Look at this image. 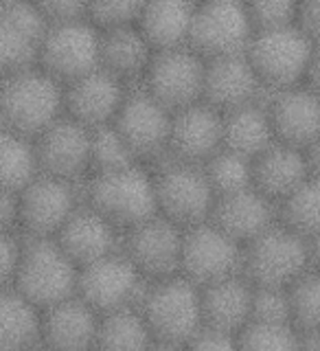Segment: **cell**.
<instances>
[{
    "label": "cell",
    "instance_id": "6da1fadb",
    "mask_svg": "<svg viewBox=\"0 0 320 351\" xmlns=\"http://www.w3.org/2000/svg\"><path fill=\"white\" fill-rule=\"evenodd\" d=\"M62 86L40 69L3 77L0 82V128L33 141L62 119Z\"/></svg>",
    "mask_w": 320,
    "mask_h": 351
},
{
    "label": "cell",
    "instance_id": "7a4b0ae2",
    "mask_svg": "<svg viewBox=\"0 0 320 351\" xmlns=\"http://www.w3.org/2000/svg\"><path fill=\"white\" fill-rule=\"evenodd\" d=\"M153 343L184 347L202 329L200 294L186 279L169 277L147 281L136 305Z\"/></svg>",
    "mask_w": 320,
    "mask_h": 351
},
{
    "label": "cell",
    "instance_id": "3957f363",
    "mask_svg": "<svg viewBox=\"0 0 320 351\" xmlns=\"http://www.w3.org/2000/svg\"><path fill=\"white\" fill-rule=\"evenodd\" d=\"M86 206L116 230H130L158 215L153 178L138 165L93 176L86 184Z\"/></svg>",
    "mask_w": 320,
    "mask_h": 351
},
{
    "label": "cell",
    "instance_id": "277c9868",
    "mask_svg": "<svg viewBox=\"0 0 320 351\" xmlns=\"http://www.w3.org/2000/svg\"><path fill=\"white\" fill-rule=\"evenodd\" d=\"M312 241L274 224L241 248V277L252 288L285 290L312 270Z\"/></svg>",
    "mask_w": 320,
    "mask_h": 351
},
{
    "label": "cell",
    "instance_id": "5b68a950",
    "mask_svg": "<svg viewBox=\"0 0 320 351\" xmlns=\"http://www.w3.org/2000/svg\"><path fill=\"white\" fill-rule=\"evenodd\" d=\"M314 44L296 27L252 33L244 58L263 88L281 93L303 84L316 60Z\"/></svg>",
    "mask_w": 320,
    "mask_h": 351
},
{
    "label": "cell",
    "instance_id": "8992f818",
    "mask_svg": "<svg viewBox=\"0 0 320 351\" xmlns=\"http://www.w3.org/2000/svg\"><path fill=\"white\" fill-rule=\"evenodd\" d=\"M77 268L53 239H31L22 246L14 288L40 312L75 296Z\"/></svg>",
    "mask_w": 320,
    "mask_h": 351
},
{
    "label": "cell",
    "instance_id": "52a82bcc",
    "mask_svg": "<svg viewBox=\"0 0 320 351\" xmlns=\"http://www.w3.org/2000/svg\"><path fill=\"white\" fill-rule=\"evenodd\" d=\"M153 193L158 215L182 230L208 222L215 202L202 167L175 160L153 176Z\"/></svg>",
    "mask_w": 320,
    "mask_h": 351
},
{
    "label": "cell",
    "instance_id": "ba28073f",
    "mask_svg": "<svg viewBox=\"0 0 320 351\" xmlns=\"http://www.w3.org/2000/svg\"><path fill=\"white\" fill-rule=\"evenodd\" d=\"M147 279L132 266L121 252H112L99 261L77 270L75 296L95 314L103 316L125 307H136Z\"/></svg>",
    "mask_w": 320,
    "mask_h": 351
},
{
    "label": "cell",
    "instance_id": "9c48e42d",
    "mask_svg": "<svg viewBox=\"0 0 320 351\" xmlns=\"http://www.w3.org/2000/svg\"><path fill=\"white\" fill-rule=\"evenodd\" d=\"M252 29L244 3H202L193 7L186 49L204 62L244 55Z\"/></svg>",
    "mask_w": 320,
    "mask_h": 351
},
{
    "label": "cell",
    "instance_id": "30bf717a",
    "mask_svg": "<svg viewBox=\"0 0 320 351\" xmlns=\"http://www.w3.org/2000/svg\"><path fill=\"white\" fill-rule=\"evenodd\" d=\"M38 66L66 86L99 69V31L88 20L49 27L40 42Z\"/></svg>",
    "mask_w": 320,
    "mask_h": 351
},
{
    "label": "cell",
    "instance_id": "8fae6325",
    "mask_svg": "<svg viewBox=\"0 0 320 351\" xmlns=\"http://www.w3.org/2000/svg\"><path fill=\"white\" fill-rule=\"evenodd\" d=\"M241 248L208 222L182 230L178 274L195 288L241 274Z\"/></svg>",
    "mask_w": 320,
    "mask_h": 351
},
{
    "label": "cell",
    "instance_id": "7c38bea8",
    "mask_svg": "<svg viewBox=\"0 0 320 351\" xmlns=\"http://www.w3.org/2000/svg\"><path fill=\"white\" fill-rule=\"evenodd\" d=\"M143 80V90L173 114L202 101L204 60L186 47L153 53Z\"/></svg>",
    "mask_w": 320,
    "mask_h": 351
},
{
    "label": "cell",
    "instance_id": "4fadbf2b",
    "mask_svg": "<svg viewBox=\"0 0 320 351\" xmlns=\"http://www.w3.org/2000/svg\"><path fill=\"white\" fill-rule=\"evenodd\" d=\"M182 228L153 215L147 222L125 230V248L121 255L147 281L178 277Z\"/></svg>",
    "mask_w": 320,
    "mask_h": 351
},
{
    "label": "cell",
    "instance_id": "5bb4252c",
    "mask_svg": "<svg viewBox=\"0 0 320 351\" xmlns=\"http://www.w3.org/2000/svg\"><path fill=\"white\" fill-rule=\"evenodd\" d=\"M31 145L40 176L73 184L88 171L90 130L77 125L71 119H58L33 138Z\"/></svg>",
    "mask_w": 320,
    "mask_h": 351
},
{
    "label": "cell",
    "instance_id": "9a60e30c",
    "mask_svg": "<svg viewBox=\"0 0 320 351\" xmlns=\"http://www.w3.org/2000/svg\"><path fill=\"white\" fill-rule=\"evenodd\" d=\"M77 206L71 182L38 173L18 193V226L31 239H53Z\"/></svg>",
    "mask_w": 320,
    "mask_h": 351
},
{
    "label": "cell",
    "instance_id": "2e32d148",
    "mask_svg": "<svg viewBox=\"0 0 320 351\" xmlns=\"http://www.w3.org/2000/svg\"><path fill=\"white\" fill-rule=\"evenodd\" d=\"M110 125L116 130L134 158L160 156L167 152L171 112L153 101L145 90L125 93L123 104Z\"/></svg>",
    "mask_w": 320,
    "mask_h": 351
},
{
    "label": "cell",
    "instance_id": "e0dca14e",
    "mask_svg": "<svg viewBox=\"0 0 320 351\" xmlns=\"http://www.w3.org/2000/svg\"><path fill=\"white\" fill-rule=\"evenodd\" d=\"M47 29L38 5L0 3V77L38 69V51Z\"/></svg>",
    "mask_w": 320,
    "mask_h": 351
},
{
    "label": "cell",
    "instance_id": "ac0fdd59",
    "mask_svg": "<svg viewBox=\"0 0 320 351\" xmlns=\"http://www.w3.org/2000/svg\"><path fill=\"white\" fill-rule=\"evenodd\" d=\"M123 99V84L101 69L62 86V106L66 119L75 121L77 125L86 130L112 123Z\"/></svg>",
    "mask_w": 320,
    "mask_h": 351
},
{
    "label": "cell",
    "instance_id": "d6986e66",
    "mask_svg": "<svg viewBox=\"0 0 320 351\" xmlns=\"http://www.w3.org/2000/svg\"><path fill=\"white\" fill-rule=\"evenodd\" d=\"M222 149V112L206 104H193L171 114L167 152L175 162L202 165Z\"/></svg>",
    "mask_w": 320,
    "mask_h": 351
},
{
    "label": "cell",
    "instance_id": "ffe728a7",
    "mask_svg": "<svg viewBox=\"0 0 320 351\" xmlns=\"http://www.w3.org/2000/svg\"><path fill=\"white\" fill-rule=\"evenodd\" d=\"M270 119L274 141L294 149H305L318 143V97L303 86L290 90L272 93L270 101L263 106Z\"/></svg>",
    "mask_w": 320,
    "mask_h": 351
},
{
    "label": "cell",
    "instance_id": "44dd1931",
    "mask_svg": "<svg viewBox=\"0 0 320 351\" xmlns=\"http://www.w3.org/2000/svg\"><path fill=\"white\" fill-rule=\"evenodd\" d=\"M208 224L237 241L239 246H246L263 230L277 224V208H274V202L250 186L244 191L215 197Z\"/></svg>",
    "mask_w": 320,
    "mask_h": 351
},
{
    "label": "cell",
    "instance_id": "7402d4cb",
    "mask_svg": "<svg viewBox=\"0 0 320 351\" xmlns=\"http://www.w3.org/2000/svg\"><path fill=\"white\" fill-rule=\"evenodd\" d=\"M53 241L64 252V257L79 270L116 252V228L110 226L90 206L79 204Z\"/></svg>",
    "mask_w": 320,
    "mask_h": 351
},
{
    "label": "cell",
    "instance_id": "603a6c76",
    "mask_svg": "<svg viewBox=\"0 0 320 351\" xmlns=\"http://www.w3.org/2000/svg\"><path fill=\"white\" fill-rule=\"evenodd\" d=\"M99 314L77 296L40 312V347L51 351H95Z\"/></svg>",
    "mask_w": 320,
    "mask_h": 351
},
{
    "label": "cell",
    "instance_id": "cb8c5ba5",
    "mask_svg": "<svg viewBox=\"0 0 320 351\" xmlns=\"http://www.w3.org/2000/svg\"><path fill=\"white\" fill-rule=\"evenodd\" d=\"M261 84L244 55L204 62L202 104L217 112H228L248 104H257Z\"/></svg>",
    "mask_w": 320,
    "mask_h": 351
},
{
    "label": "cell",
    "instance_id": "d4e9b609",
    "mask_svg": "<svg viewBox=\"0 0 320 351\" xmlns=\"http://www.w3.org/2000/svg\"><path fill=\"white\" fill-rule=\"evenodd\" d=\"M310 178L316 176L307 165L303 149H294L281 143H272L266 152L250 160L252 189L268 197L270 202L283 200Z\"/></svg>",
    "mask_w": 320,
    "mask_h": 351
},
{
    "label": "cell",
    "instance_id": "484cf974",
    "mask_svg": "<svg viewBox=\"0 0 320 351\" xmlns=\"http://www.w3.org/2000/svg\"><path fill=\"white\" fill-rule=\"evenodd\" d=\"M200 294V318L202 329L226 336H237L250 323V296L252 285L237 274L197 288Z\"/></svg>",
    "mask_w": 320,
    "mask_h": 351
},
{
    "label": "cell",
    "instance_id": "4316f807",
    "mask_svg": "<svg viewBox=\"0 0 320 351\" xmlns=\"http://www.w3.org/2000/svg\"><path fill=\"white\" fill-rule=\"evenodd\" d=\"M193 7L191 3H143L134 27L151 53L184 49L189 40Z\"/></svg>",
    "mask_w": 320,
    "mask_h": 351
},
{
    "label": "cell",
    "instance_id": "83f0119b",
    "mask_svg": "<svg viewBox=\"0 0 320 351\" xmlns=\"http://www.w3.org/2000/svg\"><path fill=\"white\" fill-rule=\"evenodd\" d=\"M151 55L136 27L99 31V69L121 84L145 75Z\"/></svg>",
    "mask_w": 320,
    "mask_h": 351
},
{
    "label": "cell",
    "instance_id": "f1b7e54d",
    "mask_svg": "<svg viewBox=\"0 0 320 351\" xmlns=\"http://www.w3.org/2000/svg\"><path fill=\"white\" fill-rule=\"evenodd\" d=\"M274 141L266 108L248 104L222 114V147L248 160L257 158Z\"/></svg>",
    "mask_w": 320,
    "mask_h": 351
},
{
    "label": "cell",
    "instance_id": "f546056e",
    "mask_svg": "<svg viewBox=\"0 0 320 351\" xmlns=\"http://www.w3.org/2000/svg\"><path fill=\"white\" fill-rule=\"evenodd\" d=\"M40 347V310L14 288L0 290V349L36 351Z\"/></svg>",
    "mask_w": 320,
    "mask_h": 351
},
{
    "label": "cell",
    "instance_id": "4dcf8cb0",
    "mask_svg": "<svg viewBox=\"0 0 320 351\" xmlns=\"http://www.w3.org/2000/svg\"><path fill=\"white\" fill-rule=\"evenodd\" d=\"M153 338L136 307L99 316L95 351H149Z\"/></svg>",
    "mask_w": 320,
    "mask_h": 351
},
{
    "label": "cell",
    "instance_id": "1f68e13d",
    "mask_svg": "<svg viewBox=\"0 0 320 351\" xmlns=\"http://www.w3.org/2000/svg\"><path fill=\"white\" fill-rule=\"evenodd\" d=\"M36 176L31 141L0 128V191L20 193Z\"/></svg>",
    "mask_w": 320,
    "mask_h": 351
},
{
    "label": "cell",
    "instance_id": "d6a6232c",
    "mask_svg": "<svg viewBox=\"0 0 320 351\" xmlns=\"http://www.w3.org/2000/svg\"><path fill=\"white\" fill-rule=\"evenodd\" d=\"M277 217L285 230L305 241H314L318 235V180L310 178L279 200Z\"/></svg>",
    "mask_w": 320,
    "mask_h": 351
},
{
    "label": "cell",
    "instance_id": "836d02e7",
    "mask_svg": "<svg viewBox=\"0 0 320 351\" xmlns=\"http://www.w3.org/2000/svg\"><path fill=\"white\" fill-rule=\"evenodd\" d=\"M202 173L215 197L237 193L252 186L250 160L224 147L215 152L213 156L202 165Z\"/></svg>",
    "mask_w": 320,
    "mask_h": 351
},
{
    "label": "cell",
    "instance_id": "e575fe53",
    "mask_svg": "<svg viewBox=\"0 0 320 351\" xmlns=\"http://www.w3.org/2000/svg\"><path fill=\"white\" fill-rule=\"evenodd\" d=\"M288 296V310H290V325L299 334L318 332V318H320V283L316 270L303 272L294 283L285 288Z\"/></svg>",
    "mask_w": 320,
    "mask_h": 351
},
{
    "label": "cell",
    "instance_id": "d590c367",
    "mask_svg": "<svg viewBox=\"0 0 320 351\" xmlns=\"http://www.w3.org/2000/svg\"><path fill=\"white\" fill-rule=\"evenodd\" d=\"M136 165L134 154L127 149V145L112 125L95 128L90 130V149H88V171L93 176L119 171Z\"/></svg>",
    "mask_w": 320,
    "mask_h": 351
},
{
    "label": "cell",
    "instance_id": "8d00e7d4",
    "mask_svg": "<svg viewBox=\"0 0 320 351\" xmlns=\"http://www.w3.org/2000/svg\"><path fill=\"white\" fill-rule=\"evenodd\" d=\"M235 340L239 351H301V334L292 325L248 323Z\"/></svg>",
    "mask_w": 320,
    "mask_h": 351
},
{
    "label": "cell",
    "instance_id": "74e56055",
    "mask_svg": "<svg viewBox=\"0 0 320 351\" xmlns=\"http://www.w3.org/2000/svg\"><path fill=\"white\" fill-rule=\"evenodd\" d=\"M246 16L252 33L277 31L285 27H294L296 3L292 0H268V3H250L246 5Z\"/></svg>",
    "mask_w": 320,
    "mask_h": 351
},
{
    "label": "cell",
    "instance_id": "f35d334b",
    "mask_svg": "<svg viewBox=\"0 0 320 351\" xmlns=\"http://www.w3.org/2000/svg\"><path fill=\"white\" fill-rule=\"evenodd\" d=\"M250 323L290 325V310H288V296H285V290L252 288Z\"/></svg>",
    "mask_w": 320,
    "mask_h": 351
},
{
    "label": "cell",
    "instance_id": "ab89813d",
    "mask_svg": "<svg viewBox=\"0 0 320 351\" xmlns=\"http://www.w3.org/2000/svg\"><path fill=\"white\" fill-rule=\"evenodd\" d=\"M143 3H90L86 5V20L97 31L134 27Z\"/></svg>",
    "mask_w": 320,
    "mask_h": 351
},
{
    "label": "cell",
    "instance_id": "60d3db41",
    "mask_svg": "<svg viewBox=\"0 0 320 351\" xmlns=\"http://www.w3.org/2000/svg\"><path fill=\"white\" fill-rule=\"evenodd\" d=\"M40 14L49 27L71 25V22L86 20V5L84 3H40Z\"/></svg>",
    "mask_w": 320,
    "mask_h": 351
},
{
    "label": "cell",
    "instance_id": "b9f144b4",
    "mask_svg": "<svg viewBox=\"0 0 320 351\" xmlns=\"http://www.w3.org/2000/svg\"><path fill=\"white\" fill-rule=\"evenodd\" d=\"M20 250L22 246L18 244L14 233L0 235V290L14 285V277H16L18 261H20Z\"/></svg>",
    "mask_w": 320,
    "mask_h": 351
},
{
    "label": "cell",
    "instance_id": "7bdbcfd3",
    "mask_svg": "<svg viewBox=\"0 0 320 351\" xmlns=\"http://www.w3.org/2000/svg\"><path fill=\"white\" fill-rule=\"evenodd\" d=\"M182 351H239V349H237L235 336L200 329V332L182 347Z\"/></svg>",
    "mask_w": 320,
    "mask_h": 351
},
{
    "label": "cell",
    "instance_id": "ee69618b",
    "mask_svg": "<svg viewBox=\"0 0 320 351\" xmlns=\"http://www.w3.org/2000/svg\"><path fill=\"white\" fill-rule=\"evenodd\" d=\"M318 22H320V3L318 0L296 3L294 27L299 29L305 38H310L312 42H316V38H318Z\"/></svg>",
    "mask_w": 320,
    "mask_h": 351
},
{
    "label": "cell",
    "instance_id": "f6af8a7d",
    "mask_svg": "<svg viewBox=\"0 0 320 351\" xmlns=\"http://www.w3.org/2000/svg\"><path fill=\"white\" fill-rule=\"evenodd\" d=\"M18 226V193L0 191V235H9Z\"/></svg>",
    "mask_w": 320,
    "mask_h": 351
},
{
    "label": "cell",
    "instance_id": "bcb514c9",
    "mask_svg": "<svg viewBox=\"0 0 320 351\" xmlns=\"http://www.w3.org/2000/svg\"><path fill=\"white\" fill-rule=\"evenodd\" d=\"M149 351H182V347H169V345H153Z\"/></svg>",
    "mask_w": 320,
    "mask_h": 351
},
{
    "label": "cell",
    "instance_id": "7dc6e473",
    "mask_svg": "<svg viewBox=\"0 0 320 351\" xmlns=\"http://www.w3.org/2000/svg\"><path fill=\"white\" fill-rule=\"evenodd\" d=\"M36 351H51V349H44V347H38Z\"/></svg>",
    "mask_w": 320,
    "mask_h": 351
},
{
    "label": "cell",
    "instance_id": "c3c4849f",
    "mask_svg": "<svg viewBox=\"0 0 320 351\" xmlns=\"http://www.w3.org/2000/svg\"><path fill=\"white\" fill-rule=\"evenodd\" d=\"M0 351H7V349H0Z\"/></svg>",
    "mask_w": 320,
    "mask_h": 351
},
{
    "label": "cell",
    "instance_id": "681fc988",
    "mask_svg": "<svg viewBox=\"0 0 320 351\" xmlns=\"http://www.w3.org/2000/svg\"><path fill=\"white\" fill-rule=\"evenodd\" d=\"M0 82H3V77H0Z\"/></svg>",
    "mask_w": 320,
    "mask_h": 351
}]
</instances>
